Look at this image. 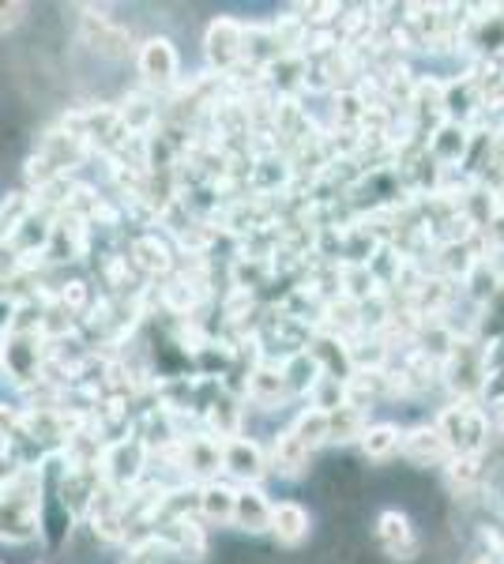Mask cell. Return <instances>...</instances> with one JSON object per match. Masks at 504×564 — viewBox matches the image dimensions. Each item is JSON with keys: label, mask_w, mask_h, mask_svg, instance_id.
Masks as SVG:
<instances>
[{"label": "cell", "mask_w": 504, "mask_h": 564, "mask_svg": "<svg viewBox=\"0 0 504 564\" xmlns=\"http://www.w3.org/2000/svg\"><path fill=\"white\" fill-rule=\"evenodd\" d=\"M42 534V463H20L0 486V542L26 545Z\"/></svg>", "instance_id": "obj_1"}, {"label": "cell", "mask_w": 504, "mask_h": 564, "mask_svg": "<svg viewBox=\"0 0 504 564\" xmlns=\"http://www.w3.org/2000/svg\"><path fill=\"white\" fill-rule=\"evenodd\" d=\"M433 425L452 456H482L490 448V417L474 399H452Z\"/></svg>", "instance_id": "obj_2"}, {"label": "cell", "mask_w": 504, "mask_h": 564, "mask_svg": "<svg viewBox=\"0 0 504 564\" xmlns=\"http://www.w3.org/2000/svg\"><path fill=\"white\" fill-rule=\"evenodd\" d=\"M148 456L136 436H125V441H106L103 456H98V475H103V486H109L114 494H132L140 486V478L148 475Z\"/></svg>", "instance_id": "obj_3"}, {"label": "cell", "mask_w": 504, "mask_h": 564, "mask_svg": "<svg viewBox=\"0 0 504 564\" xmlns=\"http://www.w3.org/2000/svg\"><path fill=\"white\" fill-rule=\"evenodd\" d=\"M0 369L12 384H39L45 377L42 335L34 332H0Z\"/></svg>", "instance_id": "obj_4"}, {"label": "cell", "mask_w": 504, "mask_h": 564, "mask_svg": "<svg viewBox=\"0 0 504 564\" xmlns=\"http://www.w3.org/2000/svg\"><path fill=\"white\" fill-rule=\"evenodd\" d=\"M441 372L455 399H479L482 395V347L467 339V335H455L452 350H448L441 361Z\"/></svg>", "instance_id": "obj_5"}, {"label": "cell", "mask_w": 504, "mask_h": 564, "mask_svg": "<svg viewBox=\"0 0 504 564\" xmlns=\"http://www.w3.org/2000/svg\"><path fill=\"white\" fill-rule=\"evenodd\" d=\"M204 57L215 72H234L245 61V23L230 15H215L204 34Z\"/></svg>", "instance_id": "obj_6"}, {"label": "cell", "mask_w": 504, "mask_h": 564, "mask_svg": "<svg viewBox=\"0 0 504 564\" xmlns=\"http://www.w3.org/2000/svg\"><path fill=\"white\" fill-rule=\"evenodd\" d=\"M223 475H230L234 481H242V486H260V481L271 475L264 444L242 433L223 441Z\"/></svg>", "instance_id": "obj_7"}, {"label": "cell", "mask_w": 504, "mask_h": 564, "mask_svg": "<svg viewBox=\"0 0 504 564\" xmlns=\"http://www.w3.org/2000/svg\"><path fill=\"white\" fill-rule=\"evenodd\" d=\"M136 68H140L143 84L167 90L178 84V72H181V57H178V45H173L167 34H154V39L140 42L136 50Z\"/></svg>", "instance_id": "obj_8"}, {"label": "cell", "mask_w": 504, "mask_h": 564, "mask_svg": "<svg viewBox=\"0 0 504 564\" xmlns=\"http://www.w3.org/2000/svg\"><path fill=\"white\" fill-rule=\"evenodd\" d=\"M377 542H380V550L396 561H415L418 557L415 523H410V516L399 512V508H388V512L377 516Z\"/></svg>", "instance_id": "obj_9"}, {"label": "cell", "mask_w": 504, "mask_h": 564, "mask_svg": "<svg viewBox=\"0 0 504 564\" xmlns=\"http://www.w3.org/2000/svg\"><path fill=\"white\" fill-rule=\"evenodd\" d=\"M268 531L275 534V542H279V545L298 550V545L309 539V531H313L309 508L298 505V500H279V505H271V527H268Z\"/></svg>", "instance_id": "obj_10"}, {"label": "cell", "mask_w": 504, "mask_h": 564, "mask_svg": "<svg viewBox=\"0 0 504 564\" xmlns=\"http://www.w3.org/2000/svg\"><path fill=\"white\" fill-rule=\"evenodd\" d=\"M237 531L264 534L271 527V500L260 486H237L234 494V520Z\"/></svg>", "instance_id": "obj_11"}, {"label": "cell", "mask_w": 504, "mask_h": 564, "mask_svg": "<svg viewBox=\"0 0 504 564\" xmlns=\"http://www.w3.org/2000/svg\"><path fill=\"white\" fill-rule=\"evenodd\" d=\"M399 452L418 467H429V463H444L452 452H448L444 436L437 433V425H415V430L399 433Z\"/></svg>", "instance_id": "obj_12"}, {"label": "cell", "mask_w": 504, "mask_h": 564, "mask_svg": "<svg viewBox=\"0 0 504 564\" xmlns=\"http://www.w3.org/2000/svg\"><path fill=\"white\" fill-rule=\"evenodd\" d=\"M309 456H313V452H309L305 444H301L290 430H282L279 436H275V444H271L268 470H271V475H279V478H290V481H294V478L305 475Z\"/></svg>", "instance_id": "obj_13"}, {"label": "cell", "mask_w": 504, "mask_h": 564, "mask_svg": "<svg viewBox=\"0 0 504 564\" xmlns=\"http://www.w3.org/2000/svg\"><path fill=\"white\" fill-rule=\"evenodd\" d=\"M87 42H90V50L95 53H103V57L109 61H121L132 53V39H128V31H121L117 23H109V15H106V8L98 15H87Z\"/></svg>", "instance_id": "obj_14"}, {"label": "cell", "mask_w": 504, "mask_h": 564, "mask_svg": "<svg viewBox=\"0 0 504 564\" xmlns=\"http://www.w3.org/2000/svg\"><path fill=\"white\" fill-rule=\"evenodd\" d=\"M234 494L237 486H230V481H204L200 486V508L196 516L211 527H230L234 520Z\"/></svg>", "instance_id": "obj_15"}, {"label": "cell", "mask_w": 504, "mask_h": 564, "mask_svg": "<svg viewBox=\"0 0 504 564\" xmlns=\"http://www.w3.org/2000/svg\"><path fill=\"white\" fill-rule=\"evenodd\" d=\"M245 399L256 406H279V403H287L290 399V388H287V380H282V372L279 366H256L249 369V384H245Z\"/></svg>", "instance_id": "obj_16"}, {"label": "cell", "mask_w": 504, "mask_h": 564, "mask_svg": "<svg viewBox=\"0 0 504 564\" xmlns=\"http://www.w3.org/2000/svg\"><path fill=\"white\" fill-rule=\"evenodd\" d=\"M132 263L143 271V275H170L173 268V249L167 241L159 238V234H143V238L132 241Z\"/></svg>", "instance_id": "obj_17"}, {"label": "cell", "mask_w": 504, "mask_h": 564, "mask_svg": "<svg viewBox=\"0 0 504 564\" xmlns=\"http://www.w3.org/2000/svg\"><path fill=\"white\" fill-rule=\"evenodd\" d=\"M279 372H282V380H287V388H290V395H309L313 391V384L324 372H320V366H317V358H313V350H298V354H287L282 358V366H279Z\"/></svg>", "instance_id": "obj_18"}, {"label": "cell", "mask_w": 504, "mask_h": 564, "mask_svg": "<svg viewBox=\"0 0 504 564\" xmlns=\"http://www.w3.org/2000/svg\"><path fill=\"white\" fill-rule=\"evenodd\" d=\"M490 406H504V335L482 347V395Z\"/></svg>", "instance_id": "obj_19"}, {"label": "cell", "mask_w": 504, "mask_h": 564, "mask_svg": "<svg viewBox=\"0 0 504 564\" xmlns=\"http://www.w3.org/2000/svg\"><path fill=\"white\" fill-rule=\"evenodd\" d=\"M204 414H207L211 430L218 433V441H230V436H237V430H242V417H245V411L237 406V399L226 395L223 388H218V395L204 406Z\"/></svg>", "instance_id": "obj_20"}, {"label": "cell", "mask_w": 504, "mask_h": 564, "mask_svg": "<svg viewBox=\"0 0 504 564\" xmlns=\"http://www.w3.org/2000/svg\"><path fill=\"white\" fill-rule=\"evenodd\" d=\"M365 411H357V406L343 403L339 411L328 414V444H351V441H362L365 433Z\"/></svg>", "instance_id": "obj_21"}, {"label": "cell", "mask_w": 504, "mask_h": 564, "mask_svg": "<svg viewBox=\"0 0 504 564\" xmlns=\"http://www.w3.org/2000/svg\"><path fill=\"white\" fill-rule=\"evenodd\" d=\"M362 452H365V459H392L399 452V430L392 422H377V425H365V433H362Z\"/></svg>", "instance_id": "obj_22"}, {"label": "cell", "mask_w": 504, "mask_h": 564, "mask_svg": "<svg viewBox=\"0 0 504 564\" xmlns=\"http://www.w3.org/2000/svg\"><path fill=\"white\" fill-rule=\"evenodd\" d=\"M482 456H448L444 459V481L455 489V494H467L482 481Z\"/></svg>", "instance_id": "obj_23"}, {"label": "cell", "mask_w": 504, "mask_h": 564, "mask_svg": "<svg viewBox=\"0 0 504 564\" xmlns=\"http://www.w3.org/2000/svg\"><path fill=\"white\" fill-rule=\"evenodd\" d=\"M290 433H294L309 452H317L320 444H328V414L317 411V406H305V411L294 417Z\"/></svg>", "instance_id": "obj_24"}, {"label": "cell", "mask_w": 504, "mask_h": 564, "mask_svg": "<svg viewBox=\"0 0 504 564\" xmlns=\"http://www.w3.org/2000/svg\"><path fill=\"white\" fill-rule=\"evenodd\" d=\"M20 271H23V257L8 241H0V286L15 282V275H20Z\"/></svg>", "instance_id": "obj_25"}, {"label": "cell", "mask_w": 504, "mask_h": 564, "mask_svg": "<svg viewBox=\"0 0 504 564\" xmlns=\"http://www.w3.org/2000/svg\"><path fill=\"white\" fill-rule=\"evenodd\" d=\"M26 12H31V8H26L23 0H15V4H0V31H12V26H20L26 20Z\"/></svg>", "instance_id": "obj_26"}, {"label": "cell", "mask_w": 504, "mask_h": 564, "mask_svg": "<svg viewBox=\"0 0 504 564\" xmlns=\"http://www.w3.org/2000/svg\"><path fill=\"white\" fill-rule=\"evenodd\" d=\"M493 425H497V436H504V406H497V414H493Z\"/></svg>", "instance_id": "obj_27"}, {"label": "cell", "mask_w": 504, "mask_h": 564, "mask_svg": "<svg viewBox=\"0 0 504 564\" xmlns=\"http://www.w3.org/2000/svg\"><path fill=\"white\" fill-rule=\"evenodd\" d=\"M467 564H493V553H479V557H471Z\"/></svg>", "instance_id": "obj_28"}, {"label": "cell", "mask_w": 504, "mask_h": 564, "mask_svg": "<svg viewBox=\"0 0 504 564\" xmlns=\"http://www.w3.org/2000/svg\"><path fill=\"white\" fill-rule=\"evenodd\" d=\"M493 557H504V539L493 542Z\"/></svg>", "instance_id": "obj_29"}, {"label": "cell", "mask_w": 504, "mask_h": 564, "mask_svg": "<svg viewBox=\"0 0 504 564\" xmlns=\"http://www.w3.org/2000/svg\"><path fill=\"white\" fill-rule=\"evenodd\" d=\"M0 564H4V561H0Z\"/></svg>", "instance_id": "obj_30"}]
</instances>
